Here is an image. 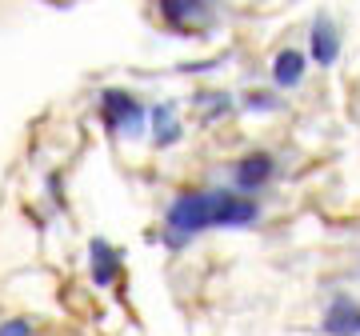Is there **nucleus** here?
<instances>
[{"instance_id": "1", "label": "nucleus", "mask_w": 360, "mask_h": 336, "mask_svg": "<svg viewBox=\"0 0 360 336\" xmlns=\"http://www.w3.org/2000/svg\"><path fill=\"white\" fill-rule=\"evenodd\" d=\"M260 220V205L236 188H184L165 208V245L184 252L208 228H248Z\"/></svg>"}, {"instance_id": "2", "label": "nucleus", "mask_w": 360, "mask_h": 336, "mask_svg": "<svg viewBox=\"0 0 360 336\" xmlns=\"http://www.w3.org/2000/svg\"><path fill=\"white\" fill-rule=\"evenodd\" d=\"M101 120L108 132H124V136H136V132L144 129V120H148V112H144V104L132 96V92L124 89H104L101 92Z\"/></svg>"}, {"instance_id": "3", "label": "nucleus", "mask_w": 360, "mask_h": 336, "mask_svg": "<svg viewBox=\"0 0 360 336\" xmlns=\"http://www.w3.org/2000/svg\"><path fill=\"white\" fill-rule=\"evenodd\" d=\"M321 336H360V300L336 292L321 312Z\"/></svg>"}, {"instance_id": "4", "label": "nucleus", "mask_w": 360, "mask_h": 336, "mask_svg": "<svg viewBox=\"0 0 360 336\" xmlns=\"http://www.w3.org/2000/svg\"><path fill=\"white\" fill-rule=\"evenodd\" d=\"M272 172H276L272 153H260L257 148V153H248V156L236 160V168H232V188L245 193V196H252V193H260V188L272 181Z\"/></svg>"}, {"instance_id": "5", "label": "nucleus", "mask_w": 360, "mask_h": 336, "mask_svg": "<svg viewBox=\"0 0 360 336\" xmlns=\"http://www.w3.org/2000/svg\"><path fill=\"white\" fill-rule=\"evenodd\" d=\"M309 56H312V65H321V68H333L340 60V28L333 25V16H316L312 20Z\"/></svg>"}, {"instance_id": "6", "label": "nucleus", "mask_w": 360, "mask_h": 336, "mask_svg": "<svg viewBox=\"0 0 360 336\" xmlns=\"http://www.w3.org/2000/svg\"><path fill=\"white\" fill-rule=\"evenodd\" d=\"M120 269H124V257L116 252V245L108 240H92L89 245V276L96 288H112L120 280Z\"/></svg>"}, {"instance_id": "7", "label": "nucleus", "mask_w": 360, "mask_h": 336, "mask_svg": "<svg viewBox=\"0 0 360 336\" xmlns=\"http://www.w3.org/2000/svg\"><path fill=\"white\" fill-rule=\"evenodd\" d=\"M309 72V56L296 49H281L276 52V60H272V80H276V89H300V80Z\"/></svg>"}, {"instance_id": "8", "label": "nucleus", "mask_w": 360, "mask_h": 336, "mask_svg": "<svg viewBox=\"0 0 360 336\" xmlns=\"http://www.w3.org/2000/svg\"><path fill=\"white\" fill-rule=\"evenodd\" d=\"M148 120H153V141L160 144V148H168V144L180 141V120H176V104H156L153 112H148Z\"/></svg>"}, {"instance_id": "9", "label": "nucleus", "mask_w": 360, "mask_h": 336, "mask_svg": "<svg viewBox=\"0 0 360 336\" xmlns=\"http://www.w3.org/2000/svg\"><path fill=\"white\" fill-rule=\"evenodd\" d=\"M160 16L168 25H193L205 16V0H160Z\"/></svg>"}, {"instance_id": "10", "label": "nucleus", "mask_w": 360, "mask_h": 336, "mask_svg": "<svg viewBox=\"0 0 360 336\" xmlns=\"http://www.w3.org/2000/svg\"><path fill=\"white\" fill-rule=\"evenodd\" d=\"M0 336H37V321L32 316H4L0 321Z\"/></svg>"}, {"instance_id": "11", "label": "nucleus", "mask_w": 360, "mask_h": 336, "mask_svg": "<svg viewBox=\"0 0 360 336\" xmlns=\"http://www.w3.org/2000/svg\"><path fill=\"white\" fill-rule=\"evenodd\" d=\"M248 108H260V112H269V108H276V101H272V96H264V92H252V96H248Z\"/></svg>"}]
</instances>
